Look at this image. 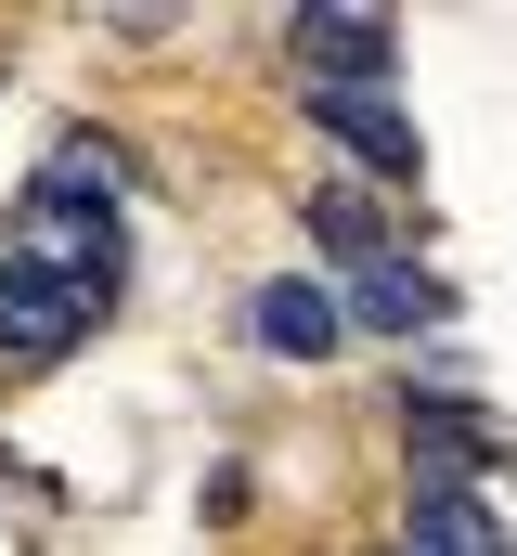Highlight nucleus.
<instances>
[{
    "mask_svg": "<svg viewBox=\"0 0 517 556\" xmlns=\"http://www.w3.org/2000/svg\"><path fill=\"white\" fill-rule=\"evenodd\" d=\"M91 324H104V285H78V273H52V260H13V247H0V363H65Z\"/></svg>",
    "mask_w": 517,
    "mask_h": 556,
    "instance_id": "nucleus-1",
    "label": "nucleus"
},
{
    "mask_svg": "<svg viewBox=\"0 0 517 556\" xmlns=\"http://www.w3.org/2000/svg\"><path fill=\"white\" fill-rule=\"evenodd\" d=\"M311 130H337L376 181H427V142H414V117L388 91H311Z\"/></svg>",
    "mask_w": 517,
    "mask_h": 556,
    "instance_id": "nucleus-4",
    "label": "nucleus"
},
{
    "mask_svg": "<svg viewBox=\"0 0 517 556\" xmlns=\"http://www.w3.org/2000/svg\"><path fill=\"white\" fill-rule=\"evenodd\" d=\"M298 220H311V247H337L350 273H363V260H388V207L363 194V181H324V194H311Z\"/></svg>",
    "mask_w": 517,
    "mask_h": 556,
    "instance_id": "nucleus-8",
    "label": "nucleus"
},
{
    "mask_svg": "<svg viewBox=\"0 0 517 556\" xmlns=\"http://www.w3.org/2000/svg\"><path fill=\"white\" fill-rule=\"evenodd\" d=\"M350 324H376V337H427V324H453V285L414 273V260H363V273H350Z\"/></svg>",
    "mask_w": 517,
    "mask_h": 556,
    "instance_id": "nucleus-7",
    "label": "nucleus"
},
{
    "mask_svg": "<svg viewBox=\"0 0 517 556\" xmlns=\"http://www.w3.org/2000/svg\"><path fill=\"white\" fill-rule=\"evenodd\" d=\"M247 337L272 350V363H324L337 337H350V298L324 273H285V285H258V311H247Z\"/></svg>",
    "mask_w": 517,
    "mask_h": 556,
    "instance_id": "nucleus-3",
    "label": "nucleus"
},
{
    "mask_svg": "<svg viewBox=\"0 0 517 556\" xmlns=\"http://www.w3.org/2000/svg\"><path fill=\"white\" fill-rule=\"evenodd\" d=\"M401 440H414L427 479H453V492H479V466H505V440L479 427V402H453V389H414V402H401Z\"/></svg>",
    "mask_w": 517,
    "mask_h": 556,
    "instance_id": "nucleus-5",
    "label": "nucleus"
},
{
    "mask_svg": "<svg viewBox=\"0 0 517 556\" xmlns=\"http://www.w3.org/2000/svg\"><path fill=\"white\" fill-rule=\"evenodd\" d=\"M401 556H517V531L479 505V492H453V479H414V505H401Z\"/></svg>",
    "mask_w": 517,
    "mask_h": 556,
    "instance_id": "nucleus-6",
    "label": "nucleus"
},
{
    "mask_svg": "<svg viewBox=\"0 0 517 556\" xmlns=\"http://www.w3.org/2000/svg\"><path fill=\"white\" fill-rule=\"evenodd\" d=\"M285 39H298L311 91H388V52H401V26H388V13H298Z\"/></svg>",
    "mask_w": 517,
    "mask_h": 556,
    "instance_id": "nucleus-2",
    "label": "nucleus"
}]
</instances>
